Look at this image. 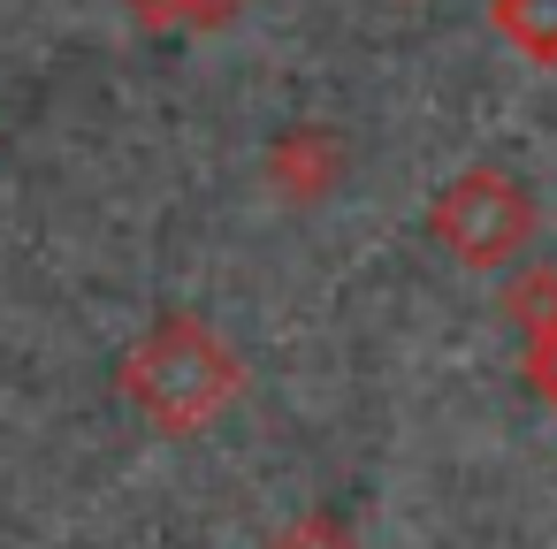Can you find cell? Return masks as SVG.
<instances>
[{
  "label": "cell",
  "instance_id": "obj_2",
  "mask_svg": "<svg viewBox=\"0 0 557 549\" xmlns=\"http://www.w3.org/2000/svg\"><path fill=\"white\" fill-rule=\"evenodd\" d=\"M428 222L466 267H511L527 252V237H534V199L504 169H466V176L443 184Z\"/></svg>",
  "mask_w": 557,
  "mask_h": 549
},
{
  "label": "cell",
  "instance_id": "obj_5",
  "mask_svg": "<svg viewBox=\"0 0 557 549\" xmlns=\"http://www.w3.org/2000/svg\"><path fill=\"white\" fill-rule=\"evenodd\" d=\"M511 313H519V321H527V336H534V328L557 313V275H527V283L511 290Z\"/></svg>",
  "mask_w": 557,
  "mask_h": 549
},
{
  "label": "cell",
  "instance_id": "obj_6",
  "mask_svg": "<svg viewBox=\"0 0 557 549\" xmlns=\"http://www.w3.org/2000/svg\"><path fill=\"white\" fill-rule=\"evenodd\" d=\"M527 374H534V389L557 404V313L534 328V344H527Z\"/></svg>",
  "mask_w": 557,
  "mask_h": 549
},
{
  "label": "cell",
  "instance_id": "obj_1",
  "mask_svg": "<svg viewBox=\"0 0 557 549\" xmlns=\"http://www.w3.org/2000/svg\"><path fill=\"white\" fill-rule=\"evenodd\" d=\"M123 389H131L169 435H191L207 412L230 404V389H237V359H230V344H222L207 321L169 313V321L123 359Z\"/></svg>",
  "mask_w": 557,
  "mask_h": 549
},
{
  "label": "cell",
  "instance_id": "obj_7",
  "mask_svg": "<svg viewBox=\"0 0 557 549\" xmlns=\"http://www.w3.org/2000/svg\"><path fill=\"white\" fill-rule=\"evenodd\" d=\"M275 549H344V534H329V526H298V534L275 541Z\"/></svg>",
  "mask_w": 557,
  "mask_h": 549
},
{
  "label": "cell",
  "instance_id": "obj_4",
  "mask_svg": "<svg viewBox=\"0 0 557 549\" xmlns=\"http://www.w3.org/2000/svg\"><path fill=\"white\" fill-rule=\"evenodd\" d=\"M496 32L534 62H557V0H496Z\"/></svg>",
  "mask_w": 557,
  "mask_h": 549
},
{
  "label": "cell",
  "instance_id": "obj_3",
  "mask_svg": "<svg viewBox=\"0 0 557 549\" xmlns=\"http://www.w3.org/2000/svg\"><path fill=\"white\" fill-rule=\"evenodd\" d=\"M268 169H275V184H283L290 199H313V191L329 184V169H336V138H329V130H290Z\"/></svg>",
  "mask_w": 557,
  "mask_h": 549
}]
</instances>
